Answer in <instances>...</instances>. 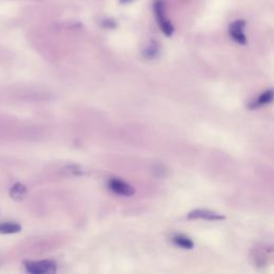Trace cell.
Segmentation results:
<instances>
[{"label": "cell", "instance_id": "obj_3", "mask_svg": "<svg viewBox=\"0 0 274 274\" xmlns=\"http://www.w3.org/2000/svg\"><path fill=\"white\" fill-rule=\"evenodd\" d=\"M245 25H246L245 20L237 19L234 22H232L231 26H230V36L238 44H241V45L246 44V37H245V33H244Z\"/></svg>", "mask_w": 274, "mask_h": 274}, {"label": "cell", "instance_id": "obj_7", "mask_svg": "<svg viewBox=\"0 0 274 274\" xmlns=\"http://www.w3.org/2000/svg\"><path fill=\"white\" fill-rule=\"evenodd\" d=\"M21 231V226L17 223L7 222L0 224V234H17Z\"/></svg>", "mask_w": 274, "mask_h": 274}, {"label": "cell", "instance_id": "obj_10", "mask_svg": "<svg viewBox=\"0 0 274 274\" xmlns=\"http://www.w3.org/2000/svg\"><path fill=\"white\" fill-rule=\"evenodd\" d=\"M158 53H159V49L157 47V44L152 43L144 51V56L148 59H153L158 55Z\"/></svg>", "mask_w": 274, "mask_h": 274}, {"label": "cell", "instance_id": "obj_2", "mask_svg": "<svg viewBox=\"0 0 274 274\" xmlns=\"http://www.w3.org/2000/svg\"><path fill=\"white\" fill-rule=\"evenodd\" d=\"M26 271L30 274H45L55 273L57 266L52 260H40V261H27L25 262Z\"/></svg>", "mask_w": 274, "mask_h": 274}, {"label": "cell", "instance_id": "obj_1", "mask_svg": "<svg viewBox=\"0 0 274 274\" xmlns=\"http://www.w3.org/2000/svg\"><path fill=\"white\" fill-rule=\"evenodd\" d=\"M154 14L156 16L157 24L159 26V29L165 34L166 37H170L174 33V25L171 24V21L166 16V6L164 0H155L154 3Z\"/></svg>", "mask_w": 274, "mask_h": 274}, {"label": "cell", "instance_id": "obj_4", "mask_svg": "<svg viewBox=\"0 0 274 274\" xmlns=\"http://www.w3.org/2000/svg\"><path fill=\"white\" fill-rule=\"evenodd\" d=\"M108 187L112 192H115L121 196L131 197L135 194L134 188L121 179H111L109 181Z\"/></svg>", "mask_w": 274, "mask_h": 274}, {"label": "cell", "instance_id": "obj_6", "mask_svg": "<svg viewBox=\"0 0 274 274\" xmlns=\"http://www.w3.org/2000/svg\"><path fill=\"white\" fill-rule=\"evenodd\" d=\"M27 189L24 185L21 184H15L12 188L10 189V196L14 200H21L26 196Z\"/></svg>", "mask_w": 274, "mask_h": 274}, {"label": "cell", "instance_id": "obj_12", "mask_svg": "<svg viewBox=\"0 0 274 274\" xmlns=\"http://www.w3.org/2000/svg\"><path fill=\"white\" fill-rule=\"evenodd\" d=\"M132 2V0H120V3H122V4H128V3H131Z\"/></svg>", "mask_w": 274, "mask_h": 274}, {"label": "cell", "instance_id": "obj_8", "mask_svg": "<svg viewBox=\"0 0 274 274\" xmlns=\"http://www.w3.org/2000/svg\"><path fill=\"white\" fill-rule=\"evenodd\" d=\"M173 241L180 247L182 248H186V249H192L194 247V242L192 241V240L186 236H182V235H177L174 237Z\"/></svg>", "mask_w": 274, "mask_h": 274}, {"label": "cell", "instance_id": "obj_5", "mask_svg": "<svg viewBox=\"0 0 274 274\" xmlns=\"http://www.w3.org/2000/svg\"><path fill=\"white\" fill-rule=\"evenodd\" d=\"M189 219H201V220H208V221H222L225 219V216L213 212L211 210H204V209H197L189 213Z\"/></svg>", "mask_w": 274, "mask_h": 274}, {"label": "cell", "instance_id": "obj_11", "mask_svg": "<svg viewBox=\"0 0 274 274\" xmlns=\"http://www.w3.org/2000/svg\"><path fill=\"white\" fill-rule=\"evenodd\" d=\"M103 27H105V28H115L116 27V24H115V21L111 20V19H107V20H104L103 21Z\"/></svg>", "mask_w": 274, "mask_h": 274}, {"label": "cell", "instance_id": "obj_9", "mask_svg": "<svg viewBox=\"0 0 274 274\" xmlns=\"http://www.w3.org/2000/svg\"><path fill=\"white\" fill-rule=\"evenodd\" d=\"M272 100H273V90H267V91H265L264 94L260 95L258 100L254 103L253 107H258V106L270 104Z\"/></svg>", "mask_w": 274, "mask_h": 274}]
</instances>
